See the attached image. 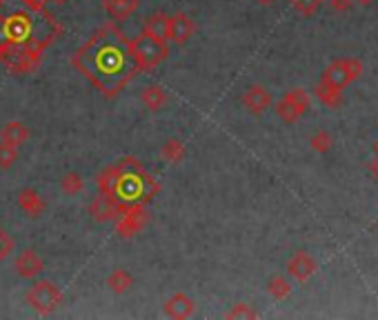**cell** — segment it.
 Segmentation results:
<instances>
[{"instance_id": "6da1fadb", "label": "cell", "mask_w": 378, "mask_h": 320, "mask_svg": "<svg viewBox=\"0 0 378 320\" xmlns=\"http://www.w3.org/2000/svg\"><path fill=\"white\" fill-rule=\"evenodd\" d=\"M71 62L107 98H114L138 73L129 53V40L111 23L100 27L73 53Z\"/></svg>"}, {"instance_id": "7a4b0ae2", "label": "cell", "mask_w": 378, "mask_h": 320, "mask_svg": "<svg viewBox=\"0 0 378 320\" xmlns=\"http://www.w3.org/2000/svg\"><path fill=\"white\" fill-rule=\"evenodd\" d=\"M98 187L100 194H109L123 207L145 205L159 194L156 180L145 172L136 158H123L118 163L105 167L98 174Z\"/></svg>"}, {"instance_id": "3957f363", "label": "cell", "mask_w": 378, "mask_h": 320, "mask_svg": "<svg viewBox=\"0 0 378 320\" xmlns=\"http://www.w3.org/2000/svg\"><path fill=\"white\" fill-rule=\"evenodd\" d=\"M129 53L136 65V71H143V69H152L156 65H161V62L170 56V47H167V42H159L141 34L129 40Z\"/></svg>"}, {"instance_id": "277c9868", "label": "cell", "mask_w": 378, "mask_h": 320, "mask_svg": "<svg viewBox=\"0 0 378 320\" xmlns=\"http://www.w3.org/2000/svg\"><path fill=\"white\" fill-rule=\"evenodd\" d=\"M25 303L31 309H34L36 314H40V316H51L62 305V292L51 281L38 278L25 292Z\"/></svg>"}, {"instance_id": "5b68a950", "label": "cell", "mask_w": 378, "mask_h": 320, "mask_svg": "<svg viewBox=\"0 0 378 320\" xmlns=\"http://www.w3.org/2000/svg\"><path fill=\"white\" fill-rule=\"evenodd\" d=\"M363 73V62L359 58H339L323 71L321 82L332 85L336 89L350 87L352 82H356Z\"/></svg>"}, {"instance_id": "8992f818", "label": "cell", "mask_w": 378, "mask_h": 320, "mask_svg": "<svg viewBox=\"0 0 378 320\" xmlns=\"http://www.w3.org/2000/svg\"><path fill=\"white\" fill-rule=\"evenodd\" d=\"M312 98L305 89H289L282 98L276 103V116L287 125H294L307 114Z\"/></svg>"}, {"instance_id": "52a82bcc", "label": "cell", "mask_w": 378, "mask_h": 320, "mask_svg": "<svg viewBox=\"0 0 378 320\" xmlns=\"http://www.w3.org/2000/svg\"><path fill=\"white\" fill-rule=\"evenodd\" d=\"M147 222H150V211L145 205H129L116 218V233L120 238H134Z\"/></svg>"}, {"instance_id": "ba28073f", "label": "cell", "mask_w": 378, "mask_h": 320, "mask_svg": "<svg viewBox=\"0 0 378 320\" xmlns=\"http://www.w3.org/2000/svg\"><path fill=\"white\" fill-rule=\"evenodd\" d=\"M43 47L40 42H36V45H25L23 49H20L18 53H14L12 58H9V69H12L14 73H23V76H27V73H31L36 67H40V53H43Z\"/></svg>"}, {"instance_id": "9c48e42d", "label": "cell", "mask_w": 378, "mask_h": 320, "mask_svg": "<svg viewBox=\"0 0 378 320\" xmlns=\"http://www.w3.org/2000/svg\"><path fill=\"white\" fill-rule=\"evenodd\" d=\"M125 209L127 207H123L116 198H111L109 194H100L98 198H93V202L89 205V216L102 225V222L116 220Z\"/></svg>"}, {"instance_id": "30bf717a", "label": "cell", "mask_w": 378, "mask_h": 320, "mask_svg": "<svg viewBox=\"0 0 378 320\" xmlns=\"http://www.w3.org/2000/svg\"><path fill=\"white\" fill-rule=\"evenodd\" d=\"M14 269L23 281H36L40 272L45 269L43 258L34 251V249H23L14 260Z\"/></svg>"}, {"instance_id": "8fae6325", "label": "cell", "mask_w": 378, "mask_h": 320, "mask_svg": "<svg viewBox=\"0 0 378 320\" xmlns=\"http://www.w3.org/2000/svg\"><path fill=\"white\" fill-rule=\"evenodd\" d=\"M243 107L251 116H262L271 107V94L262 85H249L243 94Z\"/></svg>"}, {"instance_id": "7c38bea8", "label": "cell", "mask_w": 378, "mask_h": 320, "mask_svg": "<svg viewBox=\"0 0 378 320\" xmlns=\"http://www.w3.org/2000/svg\"><path fill=\"white\" fill-rule=\"evenodd\" d=\"M287 274L296 283H307L312 276L316 274V260H314L307 251H296L287 260Z\"/></svg>"}, {"instance_id": "4fadbf2b", "label": "cell", "mask_w": 378, "mask_h": 320, "mask_svg": "<svg viewBox=\"0 0 378 320\" xmlns=\"http://www.w3.org/2000/svg\"><path fill=\"white\" fill-rule=\"evenodd\" d=\"M196 25L194 20L189 18L187 14L178 12L174 16H170V29H167V40L176 42V45H185V42L194 36Z\"/></svg>"}, {"instance_id": "5bb4252c", "label": "cell", "mask_w": 378, "mask_h": 320, "mask_svg": "<svg viewBox=\"0 0 378 320\" xmlns=\"http://www.w3.org/2000/svg\"><path fill=\"white\" fill-rule=\"evenodd\" d=\"M196 312V303L183 292H176L165 301V314L174 320H187Z\"/></svg>"}, {"instance_id": "9a60e30c", "label": "cell", "mask_w": 378, "mask_h": 320, "mask_svg": "<svg viewBox=\"0 0 378 320\" xmlns=\"http://www.w3.org/2000/svg\"><path fill=\"white\" fill-rule=\"evenodd\" d=\"M16 202H18V207L27 213V218H40L45 213V209H47L43 196H40L34 187H23V189H20L18 194H16Z\"/></svg>"}, {"instance_id": "2e32d148", "label": "cell", "mask_w": 378, "mask_h": 320, "mask_svg": "<svg viewBox=\"0 0 378 320\" xmlns=\"http://www.w3.org/2000/svg\"><path fill=\"white\" fill-rule=\"evenodd\" d=\"M29 141V127L20 121H9L0 127V143L20 149Z\"/></svg>"}, {"instance_id": "e0dca14e", "label": "cell", "mask_w": 378, "mask_h": 320, "mask_svg": "<svg viewBox=\"0 0 378 320\" xmlns=\"http://www.w3.org/2000/svg\"><path fill=\"white\" fill-rule=\"evenodd\" d=\"M167 29H170V16H165L161 12L147 16L143 23V34L159 42H167Z\"/></svg>"}, {"instance_id": "ac0fdd59", "label": "cell", "mask_w": 378, "mask_h": 320, "mask_svg": "<svg viewBox=\"0 0 378 320\" xmlns=\"http://www.w3.org/2000/svg\"><path fill=\"white\" fill-rule=\"evenodd\" d=\"M105 12L114 20H127L132 18L141 7V0H102Z\"/></svg>"}, {"instance_id": "d6986e66", "label": "cell", "mask_w": 378, "mask_h": 320, "mask_svg": "<svg viewBox=\"0 0 378 320\" xmlns=\"http://www.w3.org/2000/svg\"><path fill=\"white\" fill-rule=\"evenodd\" d=\"M107 287H109V292L116 294V296L127 294L132 287H134V276H132V272L123 269V267H116V269H114L107 276Z\"/></svg>"}, {"instance_id": "ffe728a7", "label": "cell", "mask_w": 378, "mask_h": 320, "mask_svg": "<svg viewBox=\"0 0 378 320\" xmlns=\"http://www.w3.org/2000/svg\"><path fill=\"white\" fill-rule=\"evenodd\" d=\"M141 100L150 112H161L167 105V91L161 87V85H150V87L143 89Z\"/></svg>"}, {"instance_id": "44dd1931", "label": "cell", "mask_w": 378, "mask_h": 320, "mask_svg": "<svg viewBox=\"0 0 378 320\" xmlns=\"http://www.w3.org/2000/svg\"><path fill=\"white\" fill-rule=\"evenodd\" d=\"M161 156L167 160L170 165H181L185 156H187V149L185 143L178 141V138H167V141L161 145Z\"/></svg>"}, {"instance_id": "7402d4cb", "label": "cell", "mask_w": 378, "mask_h": 320, "mask_svg": "<svg viewBox=\"0 0 378 320\" xmlns=\"http://www.w3.org/2000/svg\"><path fill=\"white\" fill-rule=\"evenodd\" d=\"M314 94H316V98L325 107H330V109H339L341 103H343V89H336V87H332V85L318 82L316 89H314Z\"/></svg>"}, {"instance_id": "603a6c76", "label": "cell", "mask_w": 378, "mask_h": 320, "mask_svg": "<svg viewBox=\"0 0 378 320\" xmlns=\"http://www.w3.org/2000/svg\"><path fill=\"white\" fill-rule=\"evenodd\" d=\"M60 191L65 196L73 198V196H78L82 194V189H85V180H82V176L78 172H67L65 176L60 178Z\"/></svg>"}, {"instance_id": "cb8c5ba5", "label": "cell", "mask_w": 378, "mask_h": 320, "mask_svg": "<svg viewBox=\"0 0 378 320\" xmlns=\"http://www.w3.org/2000/svg\"><path fill=\"white\" fill-rule=\"evenodd\" d=\"M267 294L271 298H276V301H285V298H289V294H291V283L280 274L271 276L267 281Z\"/></svg>"}, {"instance_id": "d4e9b609", "label": "cell", "mask_w": 378, "mask_h": 320, "mask_svg": "<svg viewBox=\"0 0 378 320\" xmlns=\"http://www.w3.org/2000/svg\"><path fill=\"white\" fill-rule=\"evenodd\" d=\"M225 318H229V320H254V318H258V312L247 303H236L232 309H227L225 312Z\"/></svg>"}, {"instance_id": "484cf974", "label": "cell", "mask_w": 378, "mask_h": 320, "mask_svg": "<svg viewBox=\"0 0 378 320\" xmlns=\"http://www.w3.org/2000/svg\"><path fill=\"white\" fill-rule=\"evenodd\" d=\"M332 145H334V138H332L330 132H325V130L316 132V134H314V136L309 138L312 152H316V154H327L330 149H332Z\"/></svg>"}, {"instance_id": "4316f807", "label": "cell", "mask_w": 378, "mask_h": 320, "mask_svg": "<svg viewBox=\"0 0 378 320\" xmlns=\"http://www.w3.org/2000/svg\"><path fill=\"white\" fill-rule=\"evenodd\" d=\"M289 5H291V9L296 14L305 16V18H312L321 9L323 0H289Z\"/></svg>"}, {"instance_id": "83f0119b", "label": "cell", "mask_w": 378, "mask_h": 320, "mask_svg": "<svg viewBox=\"0 0 378 320\" xmlns=\"http://www.w3.org/2000/svg\"><path fill=\"white\" fill-rule=\"evenodd\" d=\"M16 160H18V149L0 143V169L7 172V169H12L16 165Z\"/></svg>"}, {"instance_id": "f1b7e54d", "label": "cell", "mask_w": 378, "mask_h": 320, "mask_svg": "<svg viewBox=\"0 0 378 320\" xmlns=\"http://www.w3.org/2000/svg\"><path fill=\"white\" fill-rule=\"evenodd\" d=\"M14 251V238L5 227H0V265H3Z\"/></svg>"}, {"instance_id": "f546056e", "label": "cell", "mask_w": 378, "mask_h": 320, "mask_svg": "<svg viewBox=\"0 0 378 320\" xmlns=\"http://www.w3.org/2000/svg\"><path fill=\"white\" fill-rule=\"evenodd\" d=\"M352 5H354V0H330L332 12H336V14H345V12H350Z\"/></svg>"}, {"instance_id": "4dcf8cb0", "label": "cell", "mask_w": 378, "mask_h": 320, "mask_svg": "<svg viewBox=\"0 0 378 320\" xmlns=\"http://www.w3.org/2000/svg\"><path fill=\"white\" fill-rule=\"evenodd\" d=\"M23 3H25L27 7L34 9V12H40V9H43V3H45V0H23Z\"/></svg>"}, {"instance_id": "1f68e13d", "label": "cell", "mask_w": 378, "mask_h": 320, "mask_svg": "<svg viewBox=\"0 0 378 320\" xmlns=\"http://www.w3.org/2000/svg\"><path fill=\"white\" fill-rule=\"evenodd\" d=\"M370 174H372L374 178H378V143H376V158L370 163Z\"/></svg>"}, {"instance_id": "d6a6232c", "label": "cell", "mask_w": 378, "mask_h": 320, "mask_svg": "<svg viewBox=\"0 0 378 320\" xmlns=\"http://www.w3.org/2000/svg\"><path fill=\"white\" fill-rule=\"evenodd\" d=\"M256 5H260V7H269V5H274L276 0H254Z\"/></svg>"}, {"instance_id": "836d02e7", "label": "cell", "mask_w": 378, "mask_h": 320, "mask_svg": "<svg viewBox=\"0 0 378 320\" xmlns=\"http://www.w3.org/2000/svg\"><path fill=\"white\" fill-rule=\"evenodd\" d=\"M354 3H359V5H363V7H370V5L376 3V0H354Z\"/></svg>"}, {"instance_id": "e575fe53", "label": "cell", "mask_w": 378, "mask_h": 320, "mask_svg": "<svg viewBox=\"0 0 378 320\" xmlns=\"http://www.w3.org/2000/svg\"><path fill=\"white\" fill-rule=\"evenodd\" d=\"M5 56H9V47L0 45V58H5Z\"/></svg>"}, {"instance_id": "d590c367", "label": "cell", "mask_w": 378, "mask_h": 320, "mask_svg": "<svg viewBox=\"0 0 378 320\" xmlns=\"http://www.w3.org/2000/svg\"><path fill=\"white\" fill-rule=\"evenodd\" d=\"M45 3H51V5H58L60 7V5H65L67 0H45Z\"/></svg>"}, {"instance_id": "8d00e7d4", "label": "cell", "mask_w": 378, "mask_h": 320, "mask_svg": "<svg viewBox=\"0 0 378 320\" xmlns=\"http://www.w3.org/2000/svg\"><path fill=\"white\" fill-rule=\"evenodd\" d=\"M0 3H9V0H0Z\"/></svg>"}]
</instances>
